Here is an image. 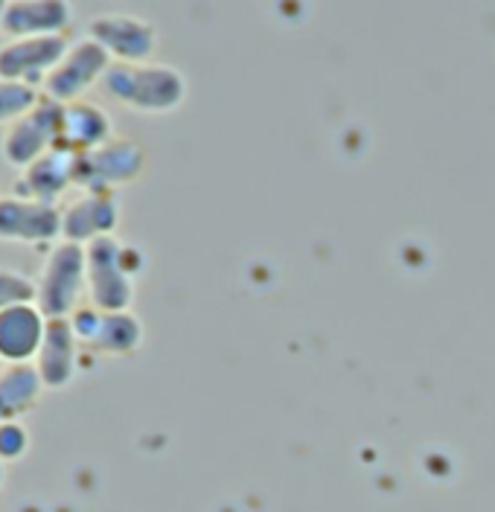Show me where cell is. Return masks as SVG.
I'll return each mask as SVG.
<instances>
[{"label":"cell","mask_w":495,"mask_h":512,"mask_svg":"<svg viewBox=\"0 0 495 512\" xmlns=\"http://www.w3.org/2000/svg\"><path fill=\"white\" fill-rule=\"evenodd\" d=\"M35 288V303L47 318H70L88 294V251L73 242H56L35 277Z\"/></svg>","instance_id":"1"},{"label":"cell","mask_w":495,"mask_h":512,"mask_svg":"<svg viewBox=\"0 0 495 512\" xmlns=\"http://www.w3.org/2000/svg\"><path fill=\"white\" fill-rule=\"evenodd\" d=\"M105 91L134 111H169L181 102V79L169 67L152 64H111L105 73Z\"/></svg>","instance_id":"2"},{"label":"cell","mask_w":495,"mask_h":512,"mask_svg":"<svg viewBox=\"0 0 495 512\" xmlns=\"http://www.w3.org/2000/svg\"><path fill=\"white\" fill-rule=\"evenodd\" d=\"M62 111L65 105L44 96L24 120L12 123L3 131L0 158L21 172L38 158H44L47 152H53L62 140Z\"/></svg>","instance_id":"3"},{"label":"cell","mask_w":495,"mask_h":512,"mask_svg":"<svg viewBox=\"0 0 495 512\" xmlns=\"http://www.w3.org/2000/svg\"><path fill=\"white\" fill-rule=\"evenodd\" d=\"M88 251V300L102 312H129L134 283L126 265V248L108 236L99 239Z\"/></svg>","instance_id":"4"},{"label":"cell","mask_w":495,"mask_h":512,"mask_svg":"<svg viewBox=\"0 0 495 512\" xmlns=\"http://www.w3.org/2000/svg\"><path fill=\"white\" fill-rule=\"evenodd\" d=\"M108 70H111L108 53L99 47L97 41L82 38V41L70 44L65 59L44 79L41 94L53 99V102H59V105L79 102L85 96V91H91L99 79H105Z\"/></svg>","instance_id":"5"},{"label":"cell","mask_w":495,"mask_h":512,"mask_svg":"<svg viewBox=\"0 0 495 512\" xmlns=\"http://www.w3.org/2000/svg\"><path fill=\"white\" fill-rule=\"evenodd\" d=\"M62 239V210L24 198L18 192L0 195V242L12 245H50Z\"/></svg>","instance_id":"6"},{"label":"cell","mask_w":495,"mask_h":512,"mask_svg":"<svg viewBox=\"0 0 495 512\" xmlns=\"http://www.w3.org/2000/svg\"><path fill=\"white\" fill-rule=\"evenodd\" d=\"M70 326L82 344V350L102 355H129L137 350L143 329L140 320L129 312H102L97 306H82L70 315Z\"/></svg>","instance_id":"7"},{"label":"cell","mask_w":495,"mask_h":512,"mask_svg":"<svg viewBox=\"0 0 495 512\" xmlns=\"http://www.w3.org/2000/svg\"><path fill=\"white\" fill-rule=\"evenodd\" d=\"M70 50L65 35H47V38H15L0 47V79L9 82H27L41 88L44 79L59 67Z\"/></svg>","instance_id":"8"},{"label":"cell","mask_w":495,"mask_h":512,"mask_svg":"<svg viewBox=\"0 0 495 512\" xmlns=\"http://www.w3.org/2000/svg\"><path fill=\"white\" fill-rule=\"evenodd\" d=\"M143 166V152L132 140H108L88 155L76 158V187L88 192H111L120 184L137 178Z\"/></svg>","instance_id":"9"},{"label":"cell","mask_w":495,"mask_h":512,"mask_svg":"<svg viewBox=\"0 0 495 512\" xmlns=\"http://www.w3.org/2000/svg\"><path fill=\"white\" fill-rule=\"evenodd\" d=\"M88 38L117 64H143L155 50V30L134 15H97L88 27Z\"/></svg>","instance_id":"10"},{"label":"cell","mask_w":495,"mask_h":512,"mask_svg":"<svg viewBox=\"0 0 495 512\" xmlns=\"http://www.w3.org/2000/svg\"><path fill=\"white\" fill-rule=\"evenodd\" d=\"M117 222L120 207L111 192H85L62 210V242L88 248L99 239H108Z\"/></svg>","instance_id":"11"},{"label":"cell","mask_w":495,"mask_h":512,"mask_svg":"<svg viewBox=\"0 0 495 512\" xmlns=\"http://www.w3.org/2000/svg\"><path fill=\"white\" fill-rule=\"evenodd\" d=\"M50 318L38 309V303H24L0 312V361L6 367L35 364L41 341L47 335Z\"/></svg>","instance_id":"12"},{"label":"cell","mask_w":495,"mask_h":512,"mask_svg":"<svg viewBox=\"0 0 495 512\" xmlns=\"http://www.w3.org/2000/svg\"><path fill=\"white\" fill-rule=\"evenodd\" d=\"M73 21L70 3L62 0H12L3 6L0 32L15 38H47V35H65Z\"/></svg>","instance_id":"13"},{"label":"cell","mask_w":495,"mask_h":512,"mask_svg":"<svg viewBox=\"0 0 495 512\" xmlns=\"http://www.w3.org/2000/svg\"><path fill=\"white\" fill-rule=\"evenodd\" d=\"M79 352H82V344L70 320H50L38 358H35V370L47 390H65L73 384L79 373Z\"/></svg>","instance_id":"14"},{"label":"cell","mask_w":495,"mask_h":512,"mask_svg":"<svg viewBox=\"0 0 495 512\" xmlns=\"http://www.w3.org/2000/svg\"><path fill=\"white\" fill-rule=\"evenodd\" d=\"M73 184H76V155L56 146L44 158L21 169L15 192L24 198H33V201L56 204L67 192V187H73Z\"/></svg>","instance_id":"15"},{"label":"cell","mask_w":495,"mask_h":512,"mask_svg":"<svg viewBox=\"0 0 495 512\" xmlns=\"http://www.w3.org/2000/svg\"><path fill=\"white\" fill-rule=\"evenodd\" d=\"M111 140V120L108 114L94 105V102H70L62 111V140L59 146L73 152L76 158L79 155H88L99 146H105Z\"/></svg>","instance_id":"16"},{"label":"cell","mask_w":495,"mask_h":512,"mask_svg":"<svg viewBox=\"0 0 495 512\" xmlns=\"http://www.w3.org/2000/svg\"><path fill=\"white\" fill-rule=\"evenodd\" d=\"M47 387L35 364H15L0 370V422H21L33 414Z\"/></svg>","instance_id":"17"},{"label":"cell","mask_w":495,"mask_h":512,"mask_svg":"<svg viewBox=\"0 0 495 512\" xmlns=\"http://www.w3.org/2000/svg\"><path fill=\"white\" fill-rule=\"evenodd\" d=\"M41 99H44V94L35 85L0 79V126L9 128L12 123L24 120Z\"/></svg>","instance_id":"18"},{"label":"cell","mask_w":495,"mask_h":512,"mask_svg":"<svg viewBox=\"0 0 495 512\" xmlns=\"http://www.w3.org/2000/svg\"><path fill=\"white\" fill-rule=\"evenodd\" d=\"M38 300V288L33 277L15 268H0V312L12 306H24Z\"/></svg>","instance_id":"19"},{"label":"cell","mask_w":495,"mask_h":512,"mask_svg":"<svg viewBox=\"0 0 495 512\" xmlns=\"http://www.w3.org/2000/svg\"><path fill=\"white\" fill-rule=\"evenodd\" d=\"M33 446L30 428L24 422H0V463H18Z\"/></svg>","instance_id":"20"},{"label":"cell","mask_w":495,"mask_h":512,"mask_svg":"<svg viewBox=\"0 0 495 512\" xmlns=\"http://www.w3.org/2000/svg\"><path fill=\"white\" fill-rule=\"evenodd\" d=\"M3 483H6V466L0 463V489H3Z\"/></svg>","instance_id":"21"},{"label":"cell","mask_w":495,"mask_h":512,"mask_svg":"<svg viewBox=\"0 0 495 512\" xmlns=\"http://www.w3.org/2000/svg\"><path fill=\"white\" fill-rule=\"evenodd\" d=\"M3 6H6V0H0V18H3Z\"/></svg>","instance_id":"22"}]
</instances>
